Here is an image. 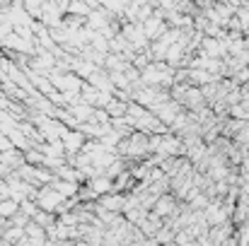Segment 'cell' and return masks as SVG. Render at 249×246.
<instances>
[{
    "instance_id": "obj_1",
    "label": "cell",
    "mask_w": 249,
    "mask_h": 246,
    "mask_svg": "<svg viewBox=\"0 0 249 246\" xmlns=\"http://www.w3.org/2000/svg\"><path fill=\"white\" fill-rule=\"evenodd\" d=\"M36 203H39V208H44L46 213H51V210H66L63 208V203H66V196L58 191V188H53V186H46V188H41L39 193H36Z\"/></svg>"
},
{
    "instance_id": "obj_2",
    "label": "cell",
    "mask_w": 249,
    "mask_h": 246,
    "mask_svg": "<svg viewBox=\"0 0 249 246\" xmlns=\"http://www.w3.org/2000/svg\"><path fill=\"white\" fill-rule=\"evenodd\" d=\"M61 140H63V148H66L68 152H75V150H78V148L83 145V133L68 131V133H66V135H63Z\"/></svg>"
},
{
    "instance_id": "obj_3",
    "label": "cell",
    "mask_w": 249,
    "mask_h": 246,
    "mask_svg": "<svg viewBox=\"0 0 249 246\" xmlns=\"http://www.w3.org/2000/svg\"><path fill=\"white\" fill-rule=\"evenodd\" d=\"M19 210V200L15 198H0V217H15V213Z\"/></svg>"
},
{
    "instance_id": "obj_4",
    "label": "cell",
    "mask_w": 249,
    "mask_h": 246,
    "mask_svg": "<svg viewBox=\"0 0 249 246\" xmlns=\"http://www.w3.org/2000/svg\"><path fill=\"white\" fill-rule=\"evenodd\" d=\"M51 186H53V188H58L66 198H71V196H75V193H78V186H75L71 179H66V181H63V179H58V181H53Z\"/></svg>"
},
{
    "instance_id": "obj_5",
    "label": "cell",
    "mask_w": 249,
    "mask_h": 246,
    "mask_svg": "<svg viewBox=\"0 0 249 246\" xmlns=\"http://www.w3.org/2000/svg\"><path fill=\"white\" fill-rule=\"evenodd\" d=\"M89 188H94V193H104V191H109V181L107 179H94L89 183Z\"/></svg>"
},
{
    "instance_id": "obj_6",
    "label": "cell",
    "mask_w": 249,
    "mask_h": 246,
    "mask_svg": "<svg viewBox=\"0 0 249 246\" xmlns=\"http://www.w3.org/2000/svg\"><path fill=\"white\" fill-rule=\"evenodd\" d=\"M71 12H75V15H78V12H83V15H87V5H80V2H73V5H71Z\"/></svg>"
}]
</instances>
